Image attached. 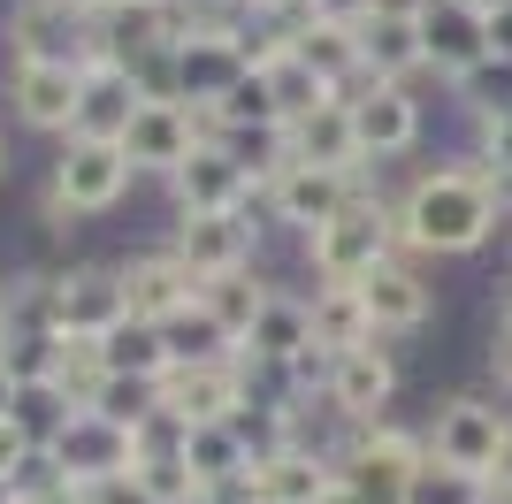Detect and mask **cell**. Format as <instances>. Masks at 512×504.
I'll return each mask as SVG.
<instances>
[{
	"mask_svg": "<svg viewBox=\"0 0 512 504\" xmlns=\"http://www.w3.org/2000/svg\"><path fill=\"white\" fill-rule=\"evenodd\" d=\"M505 214H512V184L474 146L436 161V168H421L398 191V237L421 260H467V252H482Z\"/></svg>",
	"mask_w": 512,
	"mask_h": 504,
	"instance_id": "obj_1",
	"label": "cell"
},
{
	"mask_svg": "<svg viewBox=\"0 0 512 504\" xmlns=\"http://www.w3.org/2000/svg\"><path fill=\"white\" fill-rule=\"evenodd\" d=\"M390 252H406V237H398V191H383L375 176H360V191L321 230L299 237V260L314 283H360L367 268H383Z\"/></svg>",
	"mask_w": 512,
	"mask_h": 504,
	"instance_id": "obj_2",
	"label": "cell"
},
{
	"mask_svg": "<svg viewBox=\"0 0 512 504\" xmlns=\"http://www.w3.org/2000/svg\"><path fill=\"white\" fill-rule=\"evenodd\" d=\"M344 100H352V130H360V153H367V168H375V176H383L390 161H406V153L428 138V100H421V84L352 77V84H344Z\"/></svg>",
	"mask_w": 512,
	"mask_h": 504,
	"instance_id": "obj_3",
	"label": "cell"
},
{
	"mask_svg": "<svg viewBox=\"0 0 512 504\" xmlns=\"http://www.w3.org/2000/svg\"><path fill=\"white\" fill-rule=\"evenodd\" d=\"M421 459H428V436H413L398 420H367V428H352V436L337 443V474L360 489L367 504H406V482H413Z\"/></svg>",
	"mask_w": 512,
	"mask_h": 504,
	"instance_id": "obj_4",
	"label": "cell"
},
{
	"mask_svg": "<svg viewBox=\"0 0 512 504\" xmlns=\"http://www.w3.org/2000/svg\"><path fill=\"white\" fill-rule=\"evenodd\" d=\"M130 184H138V161L123 153V138H77V130L62 138L54 176H46V191H62L85 222H92V214H115L130 199Z\"/></svg>",
	"mask_w": 512,
	"mask_h": 504,
	"instance_id": "obj_5",
	"label": "cell"
},
{
	"mask_svg": "<svg viewBox=\"0 0 512 504\" xmlns=\"http://www.w3.org/2000/svg\"><path fill=\"white\" fill-rule=\"evenodd\" d=\"M360 191V176H344V168H314V161H283L276 176H260V191H253V207L268 214V230H283V237H306V230H321L329 214L344 207Z\"/></svg>",
	"mask_w": 512,
	"mask_h": 504,
	"instance_id": "obj_6",
	"label": "cell"
},
{
	"mask_svg": "<svg viewBox=\"0 0 512 504\" xmlns=\"http://www.w3.org/2000/svg\"><path fill=\"white\" fill-rule=\"evenodd\" d=\"M390 398H398V344L367 336L352 352L329 359V382H321V405L344 428H367V420H390Z\"/></svg>",
	"mask_w": 512,
	"mask_h": 504,
	"instance_id": "obj_7",
	"label": "cell"
},
{
	"mask_svg": "<svg viewBox=\"0 0 512 504\" xmlns=\"http://www.w3.org/2000/svg\"><path fill=\"white\" fill-rule=\"evenodd\" d=\"M421 268H428L421 252H390L383 268L360 275V306H367V321H375L383 344H406V336H421L436 321V283Z\"/></svg>",
	"mask_w": 512,
	"mask_h": 504,
	"instance_id": "obj_8",
	"label": "cell"
},
{
	"mask_svg": "<svg viewBox=\"0 0 512 504\" xmlns=\"http://www.w3.org/2000/svg\"><path fill=\"white\" fill-rule=\"evenodd\" d=\"M260 237H268V214H260V207H237V214H176L169 245L184 252V268L207 283V275L253 268V260H260Z\"/></svg>",
	"mask_w": 512,
	"mask_h": 504,
	"instance_id": "obj_9",
	"label": "cell"
},
{
	"mask_svg": "<svg viewBox=\"0 0 512 504\" xmlns=\"http://www.w3.org/2000/svg\"><path fill=\"white\" fill-rule=\"evenodd\" d=\"M92 23L77 0H16L8 8V62H85Z\"/></svg>",
	"mask_w": 512,
	"mask_h": 504,
	"instance_id": "obj_10",
	"label": "cell"
},
{
	"mask_svg": "<svg viewBox=\"0 0 512 504\" xmlns=\"http://www.w3.org/2000/svg\"><path fill=\"white\" fill-rule=\"evenodd\" d=\"M421 16V54H428V77L436 84H459L467 69L490 62V16L467 8V0H413Z\"/></svg>",
	"mask_w": 512,
	"mask_h": 504,
	"instance_id": "obj_11",
	"label": "cell"
},
{
	"mask_svg": "<svg viewBox=\"0 0 512 504\" xmlns=\"http://www.w3.org/2000/svg\"><path fill=\"white\" fill-rule=\"evenodd\" d=\"M77 92H85V62H8V107L39 138L77 130Z\"/></svg>",
	"mask_w": 512,
	"mask_h": 504,
	"instance_id": "obj_12",
	"label": "cell"
},
{
	"mask_svg": "<svg viewBox=\"0 0 512 504\" xmlns=\"http://www.w3.org/2000/svg\"><path fill=\"white\" fill-rule=\"evenodd\" d=\"M505 428H512V420L497 413V405L444 398V405H436V420H428V459H444V466H459V474H482V482H490Z\"/></svg>",
	"mask_w": 512,
	"mask_h": 504,
	"instance_id": "obj_13",
	"label": "cell"
},
{
	"mask_svg": "<svg viewBox=\"0 0 512 504\" xmlns=\"http://www.w3.org/2000/svg\"><path fill=\"white\" fill-rule=\"evenodd\" d=\"M253 168L237 161L230 146H199L192 161L169 176V207L176 214H237V207H253Z\"/></svg>",
	"mask_w": 512,
	"mask_h": 504,
	"instance_id": "obj_14",
	"label": "cell"
},
{
	"mask_svg": "<svg viewBox=\"0 0 512 504\" xmlns=\"http://www.w3.org/2000/svg\"><path fill=\"white\" fill-rule=\"evenodd\" d=\"M123 268V306L138 321H169V314H184L199 298V275L184 268V252L176 245H153V252H130V260H115Z\"/></svg>",
	"mask_w": 512,
	"mask_h": 504,
	"instance_id": "obj_15",
	"label": "cell"
},
{
	"mask_svg": "<svg viewBox=\"0 0 512 504\" xmlns=\"http://www.w3.org/2000/svg\"><path fill=\"white\" fill-rule=\"evenodd\" d=\"M123 153L138 161V176H161V184H169L176 168L199 153L192 107H184V100H146L138 115H130V130H123Z\"/></svg>",
	"mask_w": 512,
	"mask_h": 504,
	"instance_id": "obj_16",
	"label": "cell"
},
{
	"mask_svg": "<svg viewBox=\"0 0 512 504\" xmlns=\"http://www.w3.org/2000/svg\"><path fill=\"white\" fill-rule=\"evenodd\" d=\"M291 161H314V168H344V176H375L360 153V130H352V100L344 92H329V100H314L306 115H291Z\"/></svg>",
	"mask_w": 512,
	"mask_h": 504,
	"instance_id": "obj_17",
	"label": "cell"
},
{
	"mask_svg": "<svg viewBox=\"0 0 512 504\" xmlns=\"http://www.w3.org/2000/svg\"><path fill=\"white\" fill-rule=\"evenodd\" d=\"M245 398H253L245 359H207V367H169L161 375V405L176 420H230Z\"/></svg>",
	"mask_w": 512,
	"mask_h": 504,
	"instance_id": "obj_18",
	"label": "cell"
},
{
	"mask_svg": "<svg viewBox=\"0 0 512 504\" xmlns=\"http://www.w3.org/2000/svg\"><path fill=\"white\" fill-rule=\"evenodd\" d=\"M123 268H54V329H77V336H107L123 321Z\"/></svg>",
	"mask_w": 512,
	"mask_h": 504,
	"instance_id": "obj_19",
	"label": "cell"
},
{
	"mask_svg": "<svg viewBox=\"0 0 512 504\" xmlns=\"http://www.w3.org/2000/svg\"><path fill=\"white\" fill-rule=\"evenodd\" d=\"M360 62L367 77H390V84H421L428 77V54H421V16L383 0L375 16H360Z\"/></svg>",
	"mask_w": 512,
	"mask_h": 504,
	"instance_id": "obj_20",
	"label": "cell"
},
{
	"mask_svg": "<svg viewBox=\"0 0 512 504\" xmlns=\"http://www.w3.org/2000/svg\"><path fill=\"white\" fill-rule=\"evenodd\" d=\"M146 107L138 77L115 54H85V92H77V138H123L130 115Z\"/></svg>",
	"mask_w": 512,
	"mask_h": 504,
	"instance_id": "obj_21",
	"label": "cell"
},
{
	"mask_svg": "<svg viewBox=\"0 0 512 504\" xmlns=\"http://www.w3.org/2000/svg\"><path fill=\"white\" fill-rule=\"evenodd\" d=\"M46 451H54L62 474H115V466H130V428L115 413H100V405H77Z\"/></svg>",
	"mask_w": 512,
	"mask_h": 504,
	"instance_id": "obj_22",
	"label": "cell"
},
{
	"mask_svg": "<svg viewBox=\"0 0 512 504\" xmlns=\"http://www.w3.org/2000/svg\"><path fill=\"white\" fill-rule=\"evenodd\" d=\"M314 344V306H306V283H276V298L260 306V321L245 329L237 359H260V367H283Z\"/></svg>",
	"mask_w": 512,
	"mask_h": 504,
	"instance_id": "obj_23",
	"label": "cell"
},
{
	"mask_svg": "<svg viewBox=\"0 0 512 504\" xmlns=\"http://www.w3.org/2000/svg\"><path fill=\"white\" fill-rule=\"evenodd\" d=\"M253 482H260V504H321L329 482H337V451L291 443V451H276V459L253 466Z\"/></svg>",
	"mask_w": 512,
	"mask_h": 504,
	"instance_id": "obj_24",
	"label": "cell"
},
{
	"mask_svg": "<svg viewBox=\"0 0 512 504\" xmlns=\"http://www.w3.org/2000/svg\"><path fill=\"white\" fill-rule=\"evenodd\" d=\"M176 69H184V100H222L245 77V46L222 39V31H192L176 46Z\"/></svg>",
	"mask_w": 512,
	"mask_h": 504,
	"instance_id": "obj_25",
	"label": "cell"
},
{
	"mask_svg": "<svg viewBox=\"0 0 512 504\" xmlns=\"http://www.w3.org/2000/svg\"><path fill=\"white\" fill-rule=\"evenodd\" d=\"M46 382H54L69 405H100V398H107V382H115V367H107V344H100V336L62 329V336H54V367H46Z\"/></svg>",
	"mask_w": 512,
	"mask_h": 504,
	"instance_id": "obj_26",
	"label": "cell"
},
{
	"mask_svg": "<svg viewBox=\"0 0 512 504\" xmlns=\"http://www.w3.org/2000/svg\"><path fill=\"white\" fill-rule=\"evenodd\" d=\"M268 298H276V275H260V260H253V268H230V275H207V283H199V306H207L237 344H245V329L260 321Z\"/></svg>",
	"mask_w": 512,
	"mask_h": 504,
	"instance_id": "obj_27",
	"label": "cell"
},
{
	"mask_svg": "<svg viewBox=\"0 0 512 504\" xmlns=\"http://www.w3.org/2000/svg\"><path fill=\"white\" fill-rule=\"evenodd\" d=\"M306 306H314V344H329V352H352V344L375 336L360 283H306Z\"/></svg>",
	"mask_w": 512,
	"mask_h": 504,
	"instance_id": "obj_28",
	"label": "cell"
},
{
	"mask_svg": "<svg viewBox=\"0 0 512 504\" xmlns=\"http://www.w3.org/2000/svg\"><path fill=\"white\" fill-rule=\"evenodd\" d=\"M100 344H107V367H115V375H130V382H161V375L176 367L161 321H138V314H123L115 329L100 336Z\"/></svg>",
	"mask_w": 512,
	"mask_h": 504,
	"instance_id": "obj_29",
	"label": "cell"
},
{
	"mask_svg": "<svg viewBox=\"0 0 512 504\" xmlns=\"http://www.w3.org/2000/svg\"><path fill=\"white\" fill-rule=\"evenodd\" d=\"M184 466L199 474V489L230 482V474L253 466V443L237 436V420H192V428H184Z\"/></svg>",
	"mask_w": 512,
	"mask_h": 504,
	"instance_id": "obj_30",
	"label": "cell"
},
{
	"mask_svg": "<svg viewBox=\"0 0 512 504\" xmlns=\"http://www.w3.org/2000/svg\"><path fill=\"white\" fill-rule=\"evenodd\" d=\"M291 46H299V54H306V62H314V69H321L329 84H337V92H344L352 77H367V62H360V23L314 16V23H306V31H299Z\"/></svg>",
	"mask_w": 512,
	"mask_h": 504,
	"instance_id": "obj_31",
	"label": "cell"
},
{
	"mask_svg": "<svg viewBox=\"0 0 512 504\" xmlns=\"http://www.w3.org/2000/svg\"><path fill=\"white\" fill-rule=\"evenodd\" d=\"M161 336H169V359L176 367H207V359H237V336L222 329V321L207 314V306H184V314H169L161 321Z\"/></svg>",
	"mask_w": 512,
	"mask_h": 504,
	"instance_id": "obj_32",
	"label": "cell"
},
{
	"mask_svg": "<svg viewBox=\"0 0 512 504\" xmlns=\"http://www.w3.org/2000/svg\"><path fill=\"white\" fill-rule=\"evenodd\" d=\"M260 77H268V100H276V115H283V123H291V115H306L314 100H329V92H337V84L321 77V69L306 62L299 46H283V54H268V62H260Z\"/></svg>",
	"mask_w": 512,
	"mask_h": 504,
	"instance_id": "obj_33",
	"label": "cell"
},
{
	"mask_svg": "<svg viewBox=\"0 0 512 504\" xmlns=\"http://www.w3.org/2000/svg\"><path fill=\"white\" fill-rule=\"evenodd\" d=\"M406 504H497V497H490L482 474H459V466H444V459H421L413 482H406Z\"/></svg>",
	"mask_w": 512,
	"mask_h": 504,
	"instance_id": "obj_34",
	"label": "cell"
},
{
	"mask_svg": "<svg viewBox=\"0 0 512 504\" xmlns=\"http://www.w3.org/2000/svg\"><path fill=\"white\" fill-rule=\"evenodd\" d=\"M8 413H16V420H23V436H31V443L46 451V443L62 436V420L77 413V405H69L62 390H54V382H16V405H8Z\"/></svg>",
	"mask_w": 512,
	"mask_h": 504,
	"instance_id": "obj_35",
	"label": "cell"
},
{
	"mask_svg": "<svg viewBox=\"0 0 512 504\" xmlns=\"http://www.w3.org/2000/svg\"><path fill=\"white\" fill-rule=\"evenodd\" d=\"M222 146L253 168V184H260V176H276V168L291 161V130H283V123H230V138H222Z\"/></svg>",
	"mask_w": 512,
	"mask_h": 504,
	"instance_id": "obj_36",
	"label": "cell"
},
{
	"mask_svg": "<svg viewBox=\"0 0 512 504\" xmlns=\"http://www.w3.org/2000/svg\"><path fill=\"white\" fill-rule=\"evenodd\" d=\"M77 504H153L146 482H138V466H115V474H69Z\"/></svg>",
	"mask_w": 512,
	"mask_h": 504,
	"instance_id": "obj_37",
	"label": "cell"
},
{
	"mask_svg": "<svg viewBox=\"0 0 512 504\" xmlns=\"http://www.w3.org/2000/svg\"><path fill=\"white\" fill-rule=\"evenodd\" d=\"M467 130H474V153L512 184V107H505V115H482V123H467Z\"/></svg>",
	"mask_w": 512,
	"mask_h": 504,
	"instance_id": "obj_38",
	"label": "cell"
},
{
	"mask_svg": "<svg viewBox=\"0 0 512 504\" xmlns=\"http://www.w3.org/2000/svg\"><path fill=\"white\" fill-rule=\"evenodd\" d=\"M31 451H39V443L23 436V420H16V413H0V482H16L23 466H31Z\"/></svg>",
	"mask_w": 512,
	"mask_h": 504,
	"instance_id": "obj_39",
	"label": "cell"
},
{
	"mask_svg": "<svg viewBox=\"0 0 512 504\" xmlns=\"http://www.w3.org/2000/svg\"><path fill=\"white\" fill-rule=\"evenodd\" d=\"M490 497H497V504H512V428H505V443H497V466H490Z\"/></svg>",
	"mask_w": 512,
	"mask_h": 504,
	"instance_id": "obj_40",
	"label": "cell"
},
{
	"mask_svg": "<svg viewBox=\"0 0 512 504\" xmlns=\"http://www.w3.org/2000/svg\"><path fill=\"white\" fill-rule=\"evenodd\" d=\"M490 375H497V390H512V329L490 336Z\"/></svg>",
	"mask_w": 512,
	"mask_h": 504,
	"instance_id": "obj_41",
	"label": "cell"
},
{
	"mask_svg": "<svg viewBox=\"0 0 512 504\" xmlns=\"http://www.w3.org/2000/svg\"><path fill=\"white\" fill-rule=\"evenodd\" d=\"M497 329H512V283L497 291Z\"/></svg>",
	"mask_w": 512,
	"mask_h": 504,
	"instance_id": "obj_42",
	"label": "cell"
},
{
	"mask_svg": "<svg viewBox=\"0 0 512 504\" xmlns=\"http://www.w3.org/2000/svg\"><path fill=\"white\" fill-rule=\"evenodd\" d=\"M8 405H16V375H8V367H0V413H8Z\"/></svg>",
	"mask_w": 512,
	"mask_h": 504,
	"instance_id": "obj_43",
	"label": "cell"
},
{
	"mask_svg": "<svg viewBox=\"0 0 512 504\" xmlns=\"http://www.w3.org/2000/svg\"><path fill=\"white\" fill-rule=\"evenodd\" d=\"M222 8H245V16H260V8H268V0H222Z\"/></svg>",
	"mask_w": 512,
	"mask_h": 504,
	"instance_id": "obj_44",
	"label": "cell"
},
{
	"mask_svg": "<svg viewBox=\"0 0 512 504\" xmlns=\"http://www.w3.org/2000/svg\"><path fill=\"white\" fill-rule=\"evenodd\" d=\"M467 8H482V16H497V8H512V0H467Z\"/></svg>",
	"mask_w": 512,
	"mask_h": 504,
	"instance_id": "obj_45",
	"label": "cell"
},
{
	"mask_svg": "<svg viewBox=\"0 0 512 504\" xmlns=\"http://www.w3.org/2000/svg\"><path fill=\"white\" fill-rule=\"evenodd\" d=\"M0 168H8V138H0Z\"/></svg>",
	"mask_w": 512,
	"mask_h": 504,
	"instance_id": "obj_46",
	"label": "cell"
}]
</instances>
